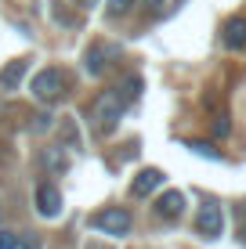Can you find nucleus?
I'll use <instances>...</instances> for the list:
<instances>
[{"instance_id": "17", "label": "nucleus", "mask_w": 246, "mask_h": 249, "mask_svg": "<svg viewBox=\"0 0 246 249\" xmlns=\"http://www.w3.org/2000/svg\"><path fill=\"white\" fill-rule=\"evenodd\" d=\"M214 134H217V137H225V134H228V116H217V123H214Z\"/></svg>"}, {"instance_id": "16", "label": "nucleus", "mask_w": 246, "mask_h": 249, "mask_svg": "<svg viewBox=\"0 0 246 249\" xmlns=\"http://www.w3.org/2000/svg\"><path fill=\"white\" fill-rule=\"evenodd\" d=\"M19 246H22V249H44V242H40L37 235H25V238H19Z\"/></svg>"}, {"instance_id": "7", "label": "nucleus", "mask_w": 246, "mask_h": 249, "mask_svg": "<svg viewBox=\"0 0 246 249\" xmlns=\"http://www.w3.org/2000/svg\"><path fill=\"white\" fill-rule=\"evenodd\" d=\"M152 210H156L159 220H177V217L185 213V192H177V188H167V192L156 199V206H152Z\"/></svg>"}, {"instance_id": "9", "label": "nucleus", "mask_w": 246, "mask_h": 249, "mask_svg": "<svg viewBox=\"0 0 246 249\" xmlns=\"http://www.w3.org/2000/svg\"><path fill=\"white\" fill-rule=\"evenodd\" d=\"M221 40H225L228 51H243V47H246V18H243V15H235V18L225 22Z\"/></svg>"}, {"instance_id": "15", "label": "nucleus", "mask_w": 246, "mask_h": 249, "mask_svg": "<svg viewBox=\"0 0 246 249\" xmlns=\"http://www.w3.org/2000/svg\"><path fill=\"white\" fill-rule=\"evenodd\" d=\"M0 249H19V235L15 231H0Z\"/></svg>"}, {"instance_id": "10", "label": "nucleus", "mask_w": 246, "mask_h": 249, "mask_svg": "<svg viewBox=\"0 0 246 249\" xmlns=\"http://www.w3.org/2000/svg\"><path fill=\"white\" fill-rule=\"evenodd\" d=\"M25 69H29V62H25V58H15V62H7V69H0V90H19Z\"/></svg>"}, {"instance_id": "5", "label": "nucleus", "mask_w": 246, "mask_h": 249, "mask_svg": "<svg viewBox=\"0 0 246 249\" xmlns=\"http://www.w3.org/2000/svg\"><path fill=\"white\" fill-rule=\"evenodd\" d=\"M196 231H199L203 238H221V231H225V213H221V206H217L214 199L203 202V210H199V217H196Z\"/></svg>"}, {"instance_id": "11", "label": "nucleus", "mask_w": 246, "mask_h": 249, "mask_svg": "<svg viewBox=\"0 0 246 249\" xmlns=\"http://www.w3.org/2000/svg\"><path fill=\"white\" fill-rule=\"evenodd\" d=\"M44 162H47L51 174H65V170H69V159L62 156V148H47L44 152Z\"/></svg>"}, {"instance_id": "14", "label": "nucleus", "mask_w": 246, "mask_h": 249, "mask_svg": "<svg viewBox=\"0 0 246 249\" xmlns=\"http://www.w3.org/2000/svg\"><path fill=\"white\" fill-rule=\"evenodd\" d=\"M105 4H109V15L116 18V15H127V11H131L134 0H105Z\"/></svg>"}, {"instance_id": "18", "label": "nucleus", "mask_w": 246, "mask_h": 249, "mask_svg": "<svg viewBox=\"0 0 246 249\" xmlns=\"http://www.w3.org/2000/svg\"><path fill=\"white\" fill-rule=\"evenodd\" d=\"M47 126H51V116H37V123H33V130H37V134H44Z\"/></svg>"}, {"instance_id": "4", "label": "nucleus", "mask_w": 246, "mask_h": 249, "mask_svg": "<svg viewBox=\"0 0 246 249\" xmlns=\"http://www.w3.org/2000/svg\"><path fill=\"white\" fill-rule=\"evenodd\" d=\"M113 58H120V47L113 44H91L83 51V69H87L91 76H105L109 65H113Z\"/></svg>"}, {"instance_id": "12", "label": "nucleus", "mask_w": 246, "mask_h": 249, "mask_svg": "<svg viewBox=\"0 0 246 249\" xmlns=\"http://www.w3.org/2000/svg\"><path fill=\"white\" fill-rule=\"evenodd\" d=\"M58 134L65 137V144H69V148H80V134H76L73 116H62V126H58Z\"/></svg>"}, {"instance_id": "3", "label": "nucleus", "mask_w": 246, "mask_h": 249, "mask_svg": "<svg viewBox=\"0 0 246 249\" xmlns=\"http://www.w3.org/2000/svg\"><path fill=\"white\" fill-rule=\"evenodd\" d=\"M29 94H33L37 101H44V105L58 101V98L65 94V72H62V69H55V65L40 69V72L33 76V83H29Z\"/></svg>"}, {"instance_id": "2", "label": "nucleus", "mask_w": 246, "mask_h": 249, "mask_svg": "<svg viewBox=\"0 0 246 249\" xmlns=\"http://www.w3.org/2000/svg\"><path fill=\"white\" fill-rule=\"evenodd\" d=\"M87 224L95 228V231H101V235H116V238H120V235L131 231L134 217H131V210H127V206H105V210L91 213Z\"/></svg>"}, {"instance_id": "13", "label": "nucleus", "mask_w": 246, "mask_h": 249, "mask_svg": "<svg viewBox=\"0 0 246 249\" xmlns=\"http://www.w3.org/2000/svg\"><path fill=\"white\" fill-rule=\"evenodd\" d=\"M189 148L196 152V156H207V159H221V152H217L214 144H203V141H189Z\"/></svg>"}, {"instance_id": "19", "label": "nucleus", "mask_w": 246, "mask_h": 249, "mask_svg": "<svg viewBox=\"0 0 246 249\" xmlns=\"http://www.w3.org/2000/svg\"><path fill=\"white\" fill-rule=\"evenodd\" d=\"M243 246H246V228H243Z\"/></svg>"}, {"instance_id": "8", "label": "nucleus", "mask_w": 246, "mask_h": 249, "mask_svg": "<svg viewBox=\"0 0 246 249\" xmlns=\"http://www.w3.org/2000/svg\"><path fill=\"white\" fill-rule=\"evenodd\" d=\"M62 206H65V199H62V192H58V188L55 184H40L37 188V213H40V217H58V213H62Z\"/></svg>"}, {"instance_id": "6", "label": "nucleus", "mask_w": 246, "mask_h": 249, "mask_svg": "<svg viewBox=\"0 0 246 249\" xmlns=\"http://www.w3.org/2000/svg\"><path fill=\"white\" fill-rule=\"evenodd\" d=\"M163 170H156V166H145V170H138V177L131 181V195L134 199H145V195H152V192H159L163 188Z\"/></svg>"}, {"instance_id": "1", "label": "nucleus", "mask_w": 246, "mask_h": 249, "mask_svg": "<svg viewBox=\"0 0 246 249\" xmlns=\"http://www.w3.org/2000/svg\"><path fill=\"white\" fill-rule=\"evenodd\" d=\"M141 94V76H127L120 87H109L101 90L95 98V105H91V130L109 137L116 134V126H120V116L131 108V101Z\"/></svg>"}]
</instances>
